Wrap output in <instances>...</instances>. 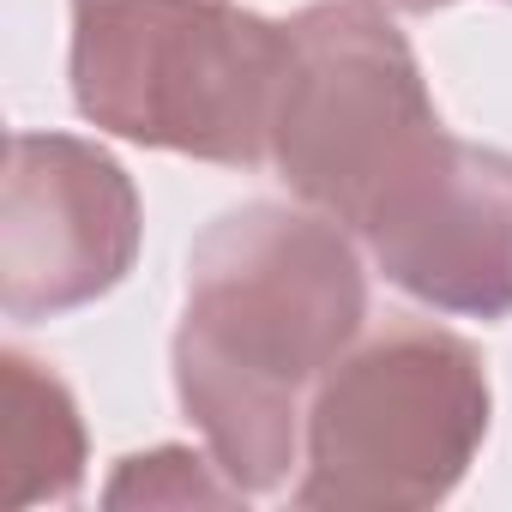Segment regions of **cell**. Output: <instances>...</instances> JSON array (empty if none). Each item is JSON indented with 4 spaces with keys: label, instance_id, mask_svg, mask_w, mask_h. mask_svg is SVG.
<instances>
[{
    "label": "cell",
    "instance_id": "6da1fadb",
    "mask_svg": "<svg viewBox=\"0 0 512 512\" xmlns=\"http://www.w3.org/2000/svg\"><path fill=\"white\" fill-rule=\"evenodd\" d=\"M368 320V272L344 223L253 199L187 253L175 392L241 494H272L308 428V392Z\"/></svg>",
    "mask_w": 512,
    "mask_h": 512
},
{
    "label": "cell",
    "instance_id": "277c9868",
    "mask_svg": "<svg viewBox=\"0 0 512 512\" xmlns=\"http://www.w3.org/2000/svg\"><path fill=\"white\" fill-rule=\"evenodd\" d=\"M284 25L272 169L302 205L356 229L374 193L440 133L434 97L416 49L374 0H314Z\"/></svg>",
    "mask_w": 512,
    "mask_h": 512
},
{
    "label": "cell",
    "instance_id": "8992f818",
    "mask_svg": "<svg viewBox=\"0 0 512 512\" xmlns=\"http://www.w3.org/2000/svg\"><path fill=\"white\" fill-rule=\"evenodd\" d=\"M362 241L386 284L404 296L464 314H512V157L494 145L452 139L446 127L374 193Z\"/></svg>",
    "mask_w": 512,
    "mask_h": 512
},
{
    "label": "cell",
    "instance_id": "30bf717a",
    "mask_svg": "<svg viewBox=\"0 0 512 512\" xmlns=\"http://www.w3.org/2000/svg\"><path fill=\"white\" fill-rule=\"evenodd\" d=\"M73 7H79V0H73Z\"/></svg>",
    "mask_w": 512,
    "mask_h": 512
},
{
    "label": "cell",
    "instance_id": "3957f363",
    "mask_svg": "<svg viewBox=\"0 0 512 512\" xmlns=\"http://www.w3.org/2000/svg\"><path fill=\"white\" fill-rule=\"evenodd\" d=\"M488 368L470 338L422 320H398L380 338L338 356L314 386L302 428L296 506L308 512H422L440 506L482 434Z\"/></svg>",
    "mask_w": 512,
    "mask_h": 512
},
{
    "label": "cell",
    "instance_id": "7a4b0ae2",
    "mask_svg": "<svg viewBox=\"0 0 512 512\" xmlns=\"http://www.w3.org/2000/svg\"><path fill=\"white\" fill-rule=\"evenodd\" d=\"M290 25L229 0H79L73 103L91 127L229 169L272 163Z\"/></svg>",
    "mask_w": 512,
    "mask_h": 512
},
{
    "label": "cell",
    "instance_id": "5b68a950",
    "mask_svg": "<svg viewBox=\"0 0 512 512\" xmlns=\"http://www.w3.org/2000/svg\"><path fill=\"white\" fill-rule=\"evenodd\" d=\"M139 187L91 139L13 133L0 181V308L55 320L109 296L139 260Z\"/></svg>",
    "mask_w": 512,
    "mask_h": 512
},
{
    "label": "cell",
    "instance_id": "52a82bcc",
    "mask_svg": "<svg viewBox=\"0 0 512 512\" xmlns=\"http://www.w3.org/2000/svg\"><path fill=\"white\" fill-rule=\"evenodd\" d=\"M0 380H7V416H0L7 488H0V500L7 506L73 500L85 482V422L73 392L19 350L0 356Z\"/></svg>",
    "mask_w": 512,
    "mask_h": 512
},
{
    "label": "cell",
    "instance_id": "ba28073f",
    "mask_svg": "<svg viewBox=\"0 0 512 512\" xmlns=\"http://www.w3.org/2000/svg\"><path fill=\"white\" fill-rule=\"evenodd\" d=\"M103 500L109 506H235L247 494L223 476L217 458H199L187 446H157V452L121 458Z\"/></svg>",
    "mask_w": 512,
    "mask_h": 512
},
{
    "label": "cell",
    "instance_id": "9c48e42d",
    "mask_svg": "<svg viewBox=\"0 0 512 512\" xmlns=\"http://www.w3.org/2000/svg\"><path fill=\"white\" fill-rule=\"evenodd\" d=\"M374 7H392V13H440L452 0H374Z\"/></svg>",
    "mask_w": 512,
    "mask_h": 512
}]
</instances>
